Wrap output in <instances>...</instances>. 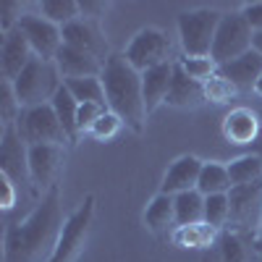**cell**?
<instances>
[{"instance_id":"1","label":"cell","mask_w":262,"mask_h":262,"mask_svg":"<svg viewBox=\"0 0 262 262\" xmlns=\"http://www.w3.org/2000/svg\"><path fill=\"white\" fill-rule=\"evenodd\" d=\"M66 226L60 189L48 191L37 207L18 223L6 228L3 262H50L58 247L60 231Z\"/></svg>"},{"instance_id":"2","label":"cell","mask_w":262,"mask_h":262,"mask_svg":"<svg viewBox=\"0 0 262 262\" xmlns=\"http://www.w3.org/2000/svg\"><path fill=\"white\" fill-rule=\"evenodd\" d=\"M102 84H105L107 111L116 113L128 131L142 134L149 116L142 92V74L126 60L123 53H113L105 60Z\"/></svg>"},{"instance_id":"3","label":"cell","mask_w":262,"mask_h":262,"mask_svg":"<svg viewBox=\"0 0 262 262\" xmlns=\"http://www.w3.org/2000/svg\"><path fill=\"white\" fill-rule=\"evenodd\" d=\"M60 86H63V76L58 71V63L55 60H42V58H34L27 69L21 71V76L13 81V90H16L21 107L50 105Z\"/></svg>"},{"instance_id":"4","label":"cell","mask_w":262,"mask_h":262,"mask_svg":"<svg viewBox=\"0 0 262 262\" xmlns=\"http://www.w3.org/2000/svg\"><path fill=\"white\" fill-rule=\"evenodd\" d=\"M95 215H97V200H95V194H86L76 205V210L66 217V226L60 231L58 247H55V254L50 262H79L86 242H90Z\"/></svg>"},{"instance_id":"5","label":"cell","mask_w":262,"mask_h":262,"mask_svg":"<svg viewBox=\"0 0 262 262\" xmlns=\"http://www.w3.org/2000/svg\"><path fill=\"white\" fill-rule=\"evenodd\" d=\"M123 55H126V60L134 66L139 74L179 60L176 58V45H173V39L168 37V32H163L160 27H144V29H139L134 37H131L128 45H126Z\"/></svg>"},{"instance_id":"6","label":"cell","mask_w":262,"mask_h":262,"mask_svg":"<svg viewBox=\"0 0 262 262\" xmlns=\"http://www.w3.org/2000/svg\"><path fill=\"white\" fill-rule=\"evenodd\" d=\"M221 18L223 13L215 8H194L179 13L176 29H179V45L184 55H210Z\"/></svg>"},{"instance_id":"7","label":"cell","mask_w":262,"mask_h":262,"mask_svg":"<svg viewBox=\"0 0 262 262\" xmlns=\"http://www.w3.org/2000/svg\"><path fill=\"white\" fill-rule=\"evenodd\" d=\"M228 233H236L238 238H252L262 233V181L249 186H233L228 191Z\"/></svg>"},{"instance_id":"8","label":"cell","mask_w":262,"mask_h":262,"mask_svg":"<svg viewBox=\"0 0 262 262\" xmlns=\"http://www.w3.org/2000/svg\"><path fill=\"white\" fill-rule=\"evenodd\" d=\"M254 48V29L249 27V21L244 18L242 11H228L223 13L221 24L215 32V42H212V60L217 66H226L236 58H242L244 53H249Z\"/></svg>"},{"instance_id":"9","label":"cell","mask_w":262,"mask_h":262,"mask_svg":"<svg viewBox=\"0 0 262 262\" xmlns=\"http://www.w3.org/2000/svg\"><path fill=\"white\" fill-rule=\"evenodd\" d=\"M16 128L21 139L29 147L37 144H58V147H69L71 139L63 131L53 105H37V107H24L16 121Z\"/></svg>"},{"instance_id":"10","label":"cell","mask_w":262,"mask_h":262,"mask_svg":"<svg viewBox=\"0 0 262 262\" xmlns=\"http://www.w3.org/2000/svg\"><path fill=\"white\" fill-rule=\"evenodd\" d=\"M63 163H66V147H58V144L29 147V179H32V186L42 191V196L58 186Z\"/></svg>"},{"instance_id":"11","label":"cell","mask_w":262,"mask_h":262,"mask_svg":"<svg viewBox=\"0 0 262 262\" xmlns=\"http://www.w3.org/2000/svg\"><path fill=\"white\" fill-rule=\"evenodd\" d=\"M0 173L8 176L18 189L32 184L29 179V144L21 139L16 123L6 126L0 134Z\"/></svg>"},{"instance_id":"12","label":"cell","mask_w":262,"mask_h":262,"mask_svg":"<svg viewBox=\"0 0 262 262\" xmlns=\"http://www.w3.org/2000/svg\"><path fill=\"white\" fill-rule=\"evenodd\" d=\"M21 34L27 37L29 48L34 50L37 58L42 60H55V55L63 48V29L55 27L53 21H48L45 16L39 13H27L18 24Z\"/></svg>"},{"instance_id":"13","label":"cell","mask_w":262,"mask_h":262,"mask_svg":"<svg viewBox=\"0 0 262 262\" xmlns=\"http://www.w3.org/2000/svg\"><path fill=\"white\" fill-rule=\"evenodd\" d=\"M63 45H69L74 50H81L86 55L102 60V63L113 55L102 27L92 24V21H86V18H76L69 27H63Z\"/></svg>"},{"instance_id":"14","label":"cell","mask_w":262,"mask_h":262,"mask_svg":"<svg viewBox=\"0 0 262 262\" xmlns=\"http://www.w3.org/2000/svg\"><path fill=\"white\" fill-rule=\"evenodd\" d=\"M34 50L29 48L27 37L21 34V29L16 27L13 32L3 34V48H0V76L6 81H16L21 76V71L34 60Z\"/></svg>"},{"instance_id":"15","label":"cell","mask_w":262,"mask_h":262,"mask_svg":"<svg viewBox=\"0 0 262 262\" xmlns=\"http://www.w3.org/2000/svg\"><path fill=\"white\" fill-rule=\"evenodd\" d=\"M259 128H262V121L259 116L252 111V107H231L223 118V139L228 144H236V147H247L252 142H257L259 137Z\"/></svg>"},{"instance_id":"16","label":"cell","mask_w":262,"mask_h":262,"mask_svg":"<svg viewBox=\"0 0 262 262\" xmlns=\"http://www.w3.org/2000/svg\"><path fill=\"white\" fill-rule=\"evenodd\" d=\"M202 165H205V160H200L196 155H181V158H176V160L168 165V170H165L160 191L176 196V194H184V191L196 189Z\"/></svg>"},{"instance_id":"17","label":"cell","mask_w":262,"mask_h":262,"mask_svg":"<svg viewBox=\"0 0 262 262\" xmlns=\"http://www.w3.org/2000/svg\"><path fill=\"white\" fill-rule=\"evenodd\" d=\"M207 100H205V86L200 81L189 79L181 66L176 63V71H173V81H170V92H168V100L165 105L176 107V111H196L202 107Z\"/></svg>"},{"instance_id":"18","label":"cell","mask_w":262,"mask_h":262,"mask_svg":"<svg viewBox=\"0 0 262 262\" xmlns=\"http://www.w3.org/2000/svg\"><path fill=\"white\" fill-rule=\"evenodd\" d=\"M55 63H58V71L63 76V81H71V79H86V76H102V69L105 63L86 55L81 50H74L69 45H63L60 53L55 55Z\"/></svg>"},{"instance_id":"19","label":"cell","mask_w":262,"mask_h":262,"mask_svg":"<svg viewBox=\"0 0 262 262\" xmlns=\"http://www.w3.org/2000/svg\"><path fill=\"white\" fill-rule=\"evenodd\" d=\"M173 71H176V63H165V66H158V69H149L142 74V92H144L147 113H155L160 105H165Z\"/></svg>"},{"instance_id":"20","label":"cell","mask_w":262,"mask_h":262,"mask_svg":"<svg viewBox=\"0 0 262 262\" xmlns=\"http://www.w3.org/2000/svg\"><path fill=\"white\" fill-rule=\"evenodd\" d=\"M221 74L238 86V92H254V84L262 76V55L252 48L242 58L221 66Z\"/></svg>"},{"instance_id":"21","label":"cell","mask_w":262,"mask_h":262,"mask_svg":"<svg viewBox=\"0 0 262 262\" xmlns=\"http://www.w3.org/2000/svg\"><path fill=\"white\" fill-rule=\"evenodd\" d=\"M144 226L155 236H163L168 231L173 233L176 231V200L170 194L158 191L144 210Z\"/></svg>"},{"instance_id":"22","label":"cell","mask_w":262,"mask_h":262,"mask_svg":"<svg viewBox=\"0 0 262 262\" xmlns=\"http://www.w3.org/2000/svg\"><path fill=\"white\" fill-rule=\"evenodd\" d=\"M173 247L179 249H210L215 242H221V231L210 223H191V226H176L170 233Z\"/></svg>"},{"instance_id":"23","label":"cell","mask_w":262,"mask_h":262,"mask_svg":"<svg viewBox=\"0 0 262 262\" xmlns=\"http://www.w3.org/2000/svg\"><path fill=\"white\" fill-rule=\"evenodd\" d=\"M50 105H53V111H55V116H58L63 131L69 134L71 144H74L76 139H81V134H79V102H76V97L69 92V86L63 84L60 90H58V95L53 97Z\"/></svg>"},{"instance_id":"24","label":"cell","mask_w":262,"mask_h":262,"mask_svg":"<svg viewBox=\"0 0 262 262\" xmlns=\"http://www.w3.org/2000/svg\"><path fill=\"white\" fill-rule=\"evenodd\" d=\"M233 189L231 184V176H228V165L226 163H205L202 165V173H200V184H196V191L205 194V196H212V194H228Z\"/></svg>"},{"instance_id":"25","label":"cell","mask_w":262,"mask_h":262,"mask_svg":"<svg viewBox=\"0 0 262 262\" xmlns=\"http://www.w3.org/2000/svg\"><path fill=\"white\" fill-rule=\"evenodd\" d=\"M176 226H191V223H205V194L196 189L176 194Z\"/></svg>"},{"instance_id":"26","label":"cell","mask_w":262,"mask_h":262,"mask_svg":"<svg viewBox=\"0 0 262 262\" xmlns=\"http://www.w3.org/2000/svg\"><path fill=\"white\" fill-rule=\"evenodd\" d=\"M228 165V176L233 186H249L262 181V158L259 155H238Z\"/></svg>"},{"instance_id":"27","label":"cell","mask_w":262,"mask_h":262,"mask_svg":"<svg viewBox=\"0 0 262 262\" xmlns=\"http://www.w3.org/2000/svg\"><path fill=\"white\" fill-rule=\"evenodd\" d=\"M37 13L45 16L48 21H53L55 27H69L71 21L81 18V11H79V0H42L37 6Z\"/></svg>"},{"instance_id":"28","label":"cell","mask_w":262,"mask_h":262,"mask_svg":"<svg viewBox=\"0 0 262 262\" xmlns=\"http://www.w3.org/2000/svg\"><path fill=\"white\" fill-rule=\"evenodd\" d=\"M69 86V92L76 97L79 105L84 102H95V105H105L107 107V100H105V84H102V76H86V79H71V81H63Z\"/></svg>"},{"instance_id":"29","label":"cell","mask_w":262,"mask_h":262,"mask_svg":"<svg viewBox=\"0 0 262 262\" xmlns=\"http://www.w3.org/2000/svg\"><path fill=\"white\" fill-rule=\"evenodd\" d=\"M202 86H205V100L215 102V105H231L238 95H242V92H238V86L221 74V69H217V74L210 76Z\"/></svg>"},{"instance_id":"30","label":"cell","mask_w":262,"mask_h":262,"mask_svg":"<svg viewBox=\"0 0 262 262\" xmlns=\"http://www.w3.org/2000/svg\"><path fill=\"white\" fill-rule=\"evenodd\" d=\"M176 63L181 66V71H184L189 79L200 81V84H205L210 76L217 74V69H221V66L212 60V55H181Z\"/></svg>"},{"instance_id":"31","label":"cell","mask_w":262,"mask_h":262,"mask_svg":"<svg viewBox=\"0 0 262 262\" xmlns=\"http://www.w3.org/2000/svg\"><path fill=\"white\" fill-rule=\"evenodd\" d=\"M228 215H231L228 194L205 196V223H210V226L217 228V231H223V228L228 226Z\"/></svg>"},{"instance_id":"32","label":"cell","mask_w":262,"mask_h":262,"mask_svg":"<svg viewBox=\"0 0 262 262\" xmlns=\"http://www.w3.org/2000/svg\"><path fill=\"white\" fill-rule=\"evenodd\" d=\"M21 102H18V97H16V90H13V84L11 81H6V79H0V123H3V128L6 126H13L16 121H18V116H21Z\"/></svg>"},{"instance_id":"33","label":"cell","mask_w":262,"mask_h":262,"mask_svg":"<svg viewBox=\"0 0 262 262\" xmlns=\"http://www.w3.org/2000/svg\"><path fill=\"white\" fill-rule=\"evenodd\" d=\"M27 13H29L27 3H21V0H3V3H0V32L3 34L13 32Z\"/></svg>"},{"instance_id":"34","label":"cell","mask_w":262,"mask_h":262,"mask_svg":"<svg viewBox=\"0 0 262 262\" xmlns=\"http://www.w3.org/2000/svg\"><path fill=\"white\" fill-rule=\"evenodd\" d=\"M126 126H123V121L116 116V113H111L107 111L95 126H92V131H90V137L95 139V142H111V139H116L121 131H123Z\"/></svg>"},{"instance_id":"35","label":"cell","mask_w":262,"mask_h":262,"mask_svg":"<svg viewBox=\"0 0 262 262\" xmlns=\"http://www.w3.org/2000/svg\"><path fill=\"white\" fill-rule=\"evenodd\" d=\"M221 254L223 262H247V247L236 233H223L221 236Z\"/></svg>"},{"instance_id":"36","label":"cell","mask_w":262,"mask_h":262,"mask_svg":"<svg viewBox=\"0 0 262 262\" xmlns=\"http://www.w3.org/2000/svg\"><path fill=\"white\" fill-rule=\"evenodd\" d=\"M107 113L105 105H95V102H84L79 105V134L81 137H90L92 126Z\"/></svg>"},{"instance_id":"37","label":"cell","mask_w":262,"mask_h":262,"mask_svg":"<svg viewBox=\"0 0 262 262\" xmlns=\"http://www.w3.org/2000/svg\"><path fill=\"white\" fill-rule=\"evenodd\" d=\"M79 11H81V18L92 21V24H100L105 13L111 11V3H102V0H79Z\"/></svg>"},{"instance_id":"38","label":"cell","mask_w":262,"mask_h":262,"mask_svg":"<svg viewBox=\"0 0 262 262\" xmlns=\"http://www.w3.org/2000/svg\"><path fill=\"white\" fill-rule=\"evenodd\" d=\"M238 11L244 13V18L249 21V27L254 32H262V0H259V3H247V6H242Z\"/></svg>"},{"instance_id":"39","label":"cell","mask_w":262,"mask_h":262,"mask_svg":"<svg viewBox=\"0 0 262 262\" xmlns=\"http://www.w3.org/2000/svg\"><path fill=\"white\" fill-rule=\"evenodd\" d=\"M0 186H3V210H11L16 205V189L18 186L8 176H3V173H0Z\"/></svg>"},{"instance_id":"40","label":"cell","mask_w":262,"mask_h":262,"mask_svg":"<svg viewBox=\"0 0 262 262\" xmlns=\"http://www.w3.org/2000/svg\"><path fill=\"white\" fill-rule=\"evenodd\" d=\"M254 50L262 55V32H254Z\"/></svg>"},{"instance_id":"41","label":"cell","mask_w":262,"mask_h":262,"mask_svg":"<svg viewBox=\"0 0 262 262\" xmlns=\"http://www.w3.org/2000/svg\"><path fill=\"white\" fill-rule=\"evenodd\" d=\"M254 95H257V97H262V76H259V79H257V84H254Z\"/></svg>"}]
</instances>
